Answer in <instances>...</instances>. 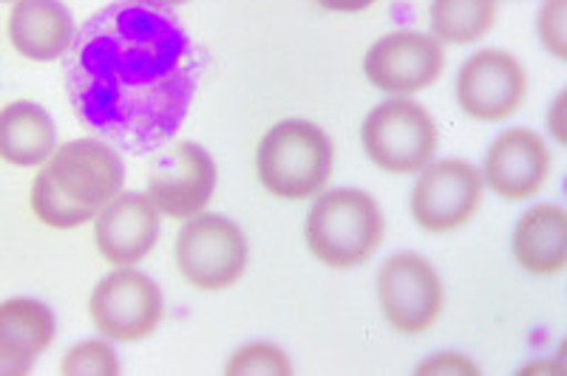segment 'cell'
Returning a JSON list of instances; mask_svg holds the SVG:
<instances>
[{
    "instance_id": "ac0fdd59",
    "label": "cell",
    "mask_w": 567,
    "mask_h": 376,
    "mask_svg": "<svg viewBox=\"0 0 567 376\" xmlns=\"http://www.w3.org/2000/svg\"><path fill=\"white\" fill-rule=\"evenodd\" d=\"M58 147V128L43 105L14 100L0 108V161L18 170H38Z\"/></svg>"
},
{
    "instance_id": "8992f818",
    "label": "cell",
    "mask_w": 567,
    "mask_h": 376,
    "mask_svg": "<svg viewBox=\"0 0 567 376\" xmlns=\"http://www.w3.org/2000/svg\"><path fill=\"white\" fill-rule=\"evenodd\" d=\"M165 317L159 283L136 267H114L89 294V320L111 343H142L154 337Z\"/></svg>"
},
{
    "instance_id": "cb8c5ba5",
    "label": "cell",
    "mask_w": 567,
    "mask_h": 376,
    "mask_svg": "<svg viewBox=\"0 0 567 376\" xmlns=\"http://www.w3.org/2000/svg\"><path fill=\"white\" fill-rule=\"evenodd\" d=\"M417 374H480V365L463 354H434L417 365Z\"/></svg>"
},
{
    "instance_id": "d6986e66",
    "label": "cell",
    "mask_w": 567,
    "mask_h": 376,
    "mask_svg": "<svg viewBox=\"0 0 567 376\" xmlns=\"http://www.w3.org/2000/svg\"><path fill=\"white\" fill-rule=\"evenodd\" d=\"M499 18V0H432L429 27L443 45H477Z\"/></svg>"
},
{
    "instance_id": "484cf974",
    "label": "cell",
    "mask_w": 567,
    "mask_h": 376,
    "mask_svg": "<svg viewBox=\"0 0 567 376\" xmlns=\"http://www.w3.org/2000/svg\"><path fill=\"white\" fill-rule=\"evenodd\" d=\"M561 105H565V94H559L556 96V103H554V108H550V136H554L556 142H559V145H565L567 142V130L561 128Z\"/></svg>"
},
{
    "instance_id": "e0dca14e",
    "label": "cell",
    "mask_w": 567,
    "mask_h": 376,
    "mask_svg": "<svg viewBox=\"0 0 567 376\" xmlns=\"http://www.w3.org/2000/svg\"><path fill=\"white\" fill-rule=\"evenodd\" d=\"M516 267L530 278H559L567 269V210L554 201L534 205L511 232Z\"/></svg>"
},
{
    "instance_id": "2e32d148",
    "label": "cell",
    "mask_w": 567,
    "mask_h": 376,
    "mask_svg": "<svg viewBox=\"0 0 567 376\" xmlns=\"http://www.w3.org/2000/svg\"><path fill=\"white\" fill-rule=\"evenodd\" d=\"M7 38L23 60L58 63L78 40V23L63 0H14L7 18Z\"/></svg>"
},
{
    "instance_id": "7c38bea8",
    "label": "cell",
    "mask_w": 567,
    "mask_h": 376,
    "mask_svg": "<svg viewBox=\"0 0 567 376\" xmlns=\"http://www.w3.org/2000/svg\"><path fill=\"white\" fill-rule=\"evenodd\" d=\"M480 173L491 192L511 205H519L548 187L554 154L539 130L508 128L488 145Z\"/></svg>"
},
{
    "instance_id": "9a60e30c",
    "label": "cell",
    "mask_w": 567,
    "mask_h": 376,
    "mask_svg": "<svg viewBox=\"0 0 567 376\" xmlns=\"http://www.w3.org/2000/svg\"><path fill=\"white\" fill-rule=\"evenodd\" d=\"M58 340V317L43 300H0V376H27Z\"/></svg>"
},
{
    "instance_id": "44dd1931",
    "label": "cell",
    "mask_w": 567,
    "mask_h": 376,
    "mask_svg": "<svg viewBox=\"0 0 567 376\" xmlns=\"http://www.w3.org/2000/svg\"><path fill=\"white\" fill-rule=\"evenodd\" d=\"M123 370L111 340H80L60 359L63 376H116Z\"/></svg>"
},
{
    "instance_id": "5b68a950",
    "label": "cell",
    "mask_w": 567,
    "mask_h": 376,
    "mask_svg": "<svg viewBox=\"0 0 567 376\" xmlns=\"http://www.w3.org/2000/svg\"><path fill=\"white\" fill-rule=\"evenodd\" d=\"M176 269L199 292H225L245 278L250 243L245 230L221 212H199L182 221L174 243Z\"/></svg>"
},
{
    "instance_id": "8fae6325",
    "label": "cell",
    "mask_w": 567,
    "mask_h": 376,
    "mask_svg": "<svg viewBox=\"0 0 567 376\" xmlns=\"http://www.w3.org/2000/svg\"><path fill=\"white\" fill-rule=\"evenodd\" d=\"M445 71V49L417 29H398L369 45L363 77L386 96H414L432 88Z\"/></svg>"
},
{
    "instance_id": "4fadbf2b",
    "label": "cell",
    "mask_w": 567,
    "mask_h": 376,
    "mask_svg": "<svg viewBox=\"0 0 567 376\" xmlns=\"http://www.w3.org/2000/svg\"><path fill=\"white\" fill-rule=\"evenodd\" d=\"M216 185H219V170L210 150L199 142H179L171 154L156 161L145 192L162 216L187 221L207 210Z\"/></svg>"
},
{
    "instance_id": "ba28073f",
    "label": "cell",
    "mask_w": 567,
    "mask_h": 376,
    "mask_svg": "<svg viewBox=\"0 0 567 376\" xmlns=\"http://www.w3.org/2000/svg\"><path fill=\"white\" fill-rule=\"evenodd\" d=\"M483 173L468 159H434L417 173L409 196L412 221L423 232L449 236L463 230L483 207Z\"/></svg>"
},
{
    "instance_id": "6da1fadb",
    "label": "cell",
    "mask_w": 567,
    "mask_h": 376,
    "mask_svg": "<svg viewBox=\"0 0 567 376\" xmlns=\"http://www.w3.org/2000/svg\"><path fill=\"white\" fill-rule=\"evenodd\" d=\"M199 74V52L174 14L114 0L65 54V96L91 134L151 154L185 125Z\"/></svg>"
},
{
    "instance_id": "4316f807",
    "label": "cell",
    "mask_w": 567,
    "mask_h": 376,
    "mask_svg": "<svg viewBox=\"0 0 567 376\" xmlns=\"http://www.w3.org/2000/svg\"><path fill=\"white\" fill-rule=\"evenodd\" d=\"M136 3H142V7L165 9V12H171V9H176V7H185L187 0H136Z\"/></svg>"
},
{
    "instance_id": "9c48e42d",
    "label": "cell",
    "mask_w": 567,
    "mask_h": 376,
    "mask_svg": "<svg viewBox=\"0 0 567 376\" xmlns=\"http://www.w3.org/2000/svg\"><path fill=\"white\" fill-rule=\"evenodd\" d=\"M381 314L398 334H425L443 314L445 292L437 267L417 252L389 255L374 278Z\"/></svg>"
},
{
    "instance_id": "5bb4252c",
    "label": "cell",
    "mask_w": 567,
    "mask_h": 376,
    "mask_svg": "<svg viewBox=\"0 0 567 376\" xmlns=\"http://www.w3.org/2000/svg\"><path fill=\"white\" fill-rule=\"evenodd\" d=\"M162 212L148 192H120L94 216V247L111 267H140L159 243Z\"/></svg>"
},
{
    "instance_id": "ffe728a7",
    "label": "cell",
    "mask_w": 567,
    "mask_h": 376,
    "mask_svg": "<svg viewBox=\"0 0 567 376\" xmlns=\"http://www.w3.org/2000/svg\"><path fill=\"white\" fill-rule=\"evenodd\" d=\"M29 205H32L34 218H38L40 223H45V227H52V230H78L83 223L94 221V216L69 205V201L54 190V185L40 167L38 176H34L32 181V190H29Z\"/></svg>"
},
{
    "instance_id": "277c9868",
    "label": "cell",
    "mask_w": 567,
    "mask_h": 376,
    "mask_svg": "<svg viewBox=\"0 0 567 376\" xmlns=\"http://www.w3.org/2000/svg\"><path fill=\"white\" fill-rule=\"evenodd\" d=\"M367 159L389 176H417L440 147L437 119L412 96H389L361 125Z\"/></svg>"
},
{
    "instance_id": "3957f363",
    "label": "cell",
    "mask_w": 567,
    "mask_h": 376,
    "mask_svg": "<svg viewBox=\"0 0 567 376\" xmlns=\"http://www.w3.org/2000/svg\"><path fill=\"white\" fill-rule=\"evenodd\" d=\"M336 170V142L310 119L276 122L256 147V176L272 198L312 201Z\"/></svg>"
},
{
    "instance_id": "603a6c76",
    "label": "cell",
    "mask_w": 567,
    "mask_h": 376,
    "mask_svg": "<svg viewBox=\"0 0 567 376\" xmlns=\"http://www.w3.org/2000/svg\"><path fill=\"white\" fill-rule=\"evenodd\" d=\"M536 38L556 60H567V0H542L536 12Z\"/></svg>"
},
{
    "instance_id": "7a4b0ae2",
    "label": "cell",
    "mask_w": 567,
    "mask_h": 376,
    "mask_svg": "<svg viewBox=\"0 0 567 376\" xmlns=\"http://www.w3.org/2000/svg\"><path fill=\"white\" fill-rule=\"evenodd\" d=\"M383 236L386 216L378 198L358 187L318 192L303 221V241L310 255L338 272L372 261Z\"/></svg>"
},
{
    "instance_id": "52a82bcc",
    "label": "cell",
    "mask_w": 567,
    "mask_h": 376,
    "mask_svg": "<svg viewBox=\"0 0 567 376\" xmlns=\"http://www.w3.org/2000/svg\"><path fill=\"white\" fill-rule=\"evenodd\" d=\"M40 170L69 205L89 216H97L125 187V161L120 147L100 136H80L58 145Z\"/></svg>"
},
{
    "instance_id": "30bf717a",
    "label": "cell",
    "mask_w": 567,
    "mask_h": 376,
    "mask_svg": "<svg viewBox=\"0 0 567 376\" xmlns=\"http://www.w3.org/2000/svg\"><path fill=\"white\" fill-rule=\"evenodd\" d=\"M528 71L523 60L503 49H480L471 54L454 80V100L468 119L496 125L525 105Z\"/></svg>"
},
{
    "instance_id": "d4e9b609",
    "label": "cell",
    "mask_w": 567,
    "mask_h": 376,
    "mask_svg": "<svg viewBox=\"0 0 567 376\" xmlns=\"http://www.w3.org/2000/svg\"><path fill=\"white\" fill-rule=\"evenodd\" d=\"M318 7L327 9V12H341V14H358L372 9L378 0H316Z\"/></svg>"
},
{
    "instance_id": "83f0119b",
    "label": "cell",
    "mask_w": 567,
    "mask_h": 376,
    "mask_svg": "<svg viewBox=\"0 0 567 376\" xmlns=\"http://www.w3.org/2000/svg\"><path fill=\"white\" fill-rule=\"evenodd\" d=\"M0 3H14V0H0Z\"/></svg>"
},
{
    "instance_id": "7402d4cb",
    "label": "cell",
    "mask_w": 567,
    "mask_h": 376,
    "mask_svg": "<svg viewBox=\"0 0 567 376\" xmlns=\"http://www.w3.org/2000/svg\"><path fill=\"white\" fill-rule=\"evenodd\" d=\"M227 376H290L292 363L290 357L284 354L278 345L265 343V340H256V343H247L241 348H236L230 354V359L225 363Z\"/></svg>"
}]
</instances>
